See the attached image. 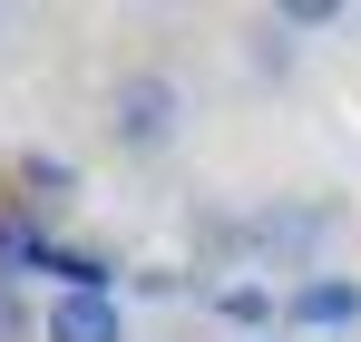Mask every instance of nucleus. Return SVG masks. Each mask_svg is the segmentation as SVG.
<instances>
[{
  "label": "nucleus",
  "mask_w": 361,
  "mask_h": 342,
  "mask_svg": "<svg viewBox=\"0 0 361 342\" xmlns=\"http://www.w3.org/2000/svg\"><path fill=\"white\" fill-rule=\"evenodd\" d=\"M274 30H342V0H293V10H274Z\"/></svg>",
  "instance_id": "obj_8"
},
{
  "label": "nucleus",
  "mask_w": 361,
  "mask_h": 342,
  "mask_svg": "<svg viewBox=\"0 0 361 342\" xmlns=\"http://www.w3.org/2000/svg\"><path fill=\"white\" fill-rule=\"evenodd\" d=\"M39 342H127L118 293H49L39 303Z\"/></svg>",
  "instance_id": "obj_4"
},
{
  "label": "nucleus",
  "mask_w": 361,
  "mask_h": 342,
  "mask_svg": "<svg viewBox=\"0 0 361 342\" xmlns=\"http://www.w3.org/2000/svg\"><path fill=\"white\" fill-rule=\"evenodd\" d=\"M176 117H185V88L166 78V69H127L118 88H108V137H118L127 157L176 147Z\"/></svg>",
  "instance_id": "obj_2"
},
{
  "label": "nucleus",
  "mask_w": 361,
  "mask_h": 342,
  "mask_svg": "<svg viewBox=\"0 0 361 342\" xmlns=\"http://www.w3.org/2000/svg\"><path fill=\"white\" fill-rule=\"evenodd\" d=\"M0 342H39V313L20 303V284H0Z\"/></svg>",
  "instance_id": "obj_9"
},
{
  "label": "nucleus",
  "mask_w": 361,
  "mask_h": 342,
  "mask_svg": "<svg viewBox=\"0 0 361 342\" xmlns=\"http://www.w3.org/2000/svg\"><path fill=\"white\" fill-rule=\"evenodd\" d=\"M352 323H361V274L283 284V333H352Z\"/></svg>",
  "instance_id": "obj_3"
},
{
  "label": "nucleus",
  "mask_w": 361,
  "mask_h": 342,
  "mask_svg": "<svg viewBox=\"0 0 361 342\" xmlns=\"http://www.w3.org/2000/svg\"><path fill=\"white\" fill-rule=\"evenodd\" d=\"M332 225H342L332 206H264V216H244V254L274 264V274H293V284H312V274H332L322 264Z\"/></svg>",
  "instance_id": "obj_1"
},
{
  "label": "nucleus",
  "mask_w": 361,
  "mask_h": 342,
  "mask_svg": "<svg viewBox=\"0 0 361 342\" xmlns=\"http://www.w3.org/2000/svg\"><path fill=\"white\" fill-rule=\"evenodd\" d=\"M264 342H283V333H264Z\"/></svg>",
  "instance_id": "obj_10"
},
{
  "label": "nucleus",
  "mask_w": 361,
  "mask_h": 342,
  "mask_svg": "<svg viewBox=\"0 0 361 342\" xmlns=\"http://www.w3.org/2000/svg\"><path fill=\"white\" fill-rule=\"evenodd\" d=\"M68 196H78V167L30 147V157H20V206H30V216H49V206H68Z\"/></svg>",
  "instance_id": "obj_6"
},
{
  "label": "nucleus",
  "mask_w": 361,
  "mask_h": 342,
  "mask_svg": "<svg viewBox=\"0 0 361 342\" xmlns=\"http://www.w3.org/2000/svg\"><path fill=\"white\" fill-rule=\"evenodd\" d=\"M244 59H254L264 78H283V69H293V40H283L274 20H254V40H244Z\"/></svg>",
  "instance_id": "obj_7"
},
{
  "label": "nucleus",
  "mask_w": 361,
  "mask_h": 342,
  "mask_svg": "<svg viewBox=\"0 0 361 342\" xmlns=\"http://www.w3.org/2000/svg\"><path fill=\"white\" fill-rule=\"evenodd\" d=\"M215 323H235V342H264L283 323V293L274 284H215Z\"/></svg>",
  "instance_id": "obj_5"
}]
</instances>
